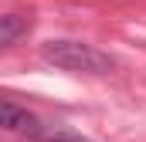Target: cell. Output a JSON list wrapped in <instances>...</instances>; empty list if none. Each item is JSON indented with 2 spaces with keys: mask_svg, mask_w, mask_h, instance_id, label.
I'll return each instance as SVG.
<instances>
[{
  "mask_svg": "<svg viewBox=\"0 0 146 142\" xmlns=\"http://www.w3.org/2000/svg\"><path fill=\"white\" fill-rule=\"evenodd\" d=\"M41 54H44V61H51L54 68H65V71H85V74H109L112 71L109 54H102L82 41H48L41 47Z\"/></svg>",
  "mask_w": 146,
  "mask_h": 142,
  "instance_id": "1",
  "label": "cell"
},
{
  "mask_svg": "<svg viewBox=\"0 0 146 142\" xmlns=\"http://www.w3.org/2000/svg\"><path fill=\"white\" fill-rule=\"evenodd\" d=\"M37 122L31 112H24V108L10 105V102H3L0 98V129H14V132H27V135H34L37 132Z\"/></svg>",
  "mask_w": 146,
  "mask_h": 142,
  "instance_id": "2",
  "label": "cell"
},
{
  "mask_svg": "<svg viewBox=\"0 0 146 142\" xmlns=\"http://www.w3.org/2000/svg\"><path fill=\"white\" fill-rule=\"evenodd\" d=\"M27 27H31L27 17H21V14H3V17H0V47H10L21 34H27Z\"/></svg>",
  "mask_w": 146,
  "mask_h": 142,
  "instance_id": "3",
  "label": "cell"
}]
</instances>
